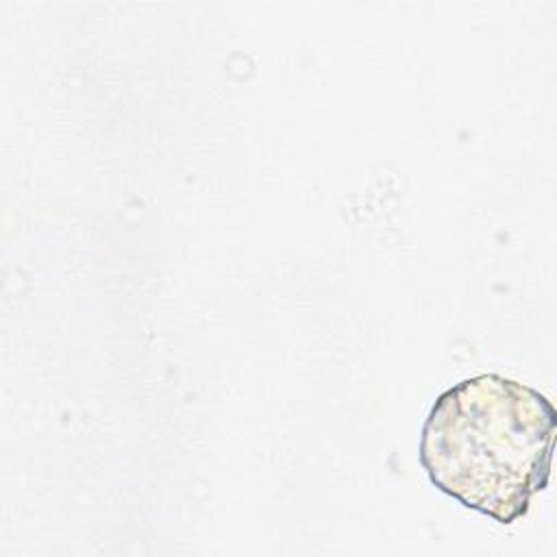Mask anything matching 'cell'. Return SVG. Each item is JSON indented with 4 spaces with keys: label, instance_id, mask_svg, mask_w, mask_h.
Returning <instances> with one entry per match:
<instances>
[{
    "label": "cell",
    "instance_id": "cell-1",
    "mask_svg": "<svg viewBox=\"0 0 557 557\" xmlns=\"http://www.w3.org/2000/svg\"><path fill=\"white\" fill-rule=\"evenodd\" d=\"M555 426V407L537 389L500 374L472 376L431 407L420 463L440 492L511 524L548 483Z\"/></svg>",
    "mask_w": 557,
    "mask_h": 557
}]
</instances>
